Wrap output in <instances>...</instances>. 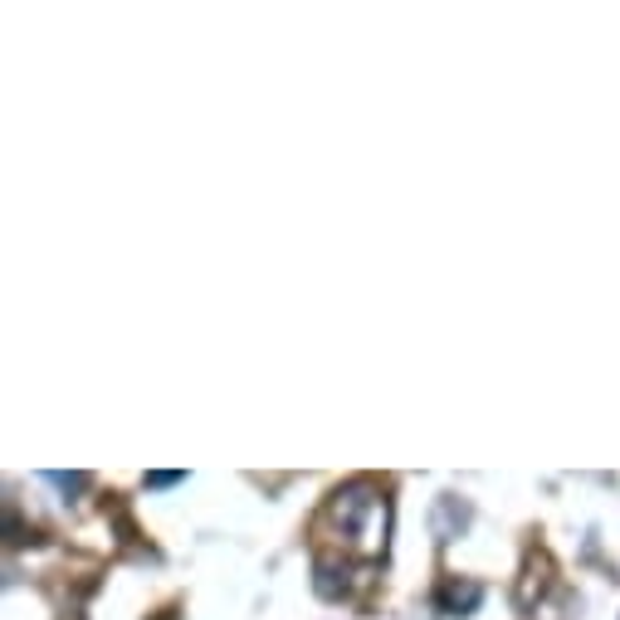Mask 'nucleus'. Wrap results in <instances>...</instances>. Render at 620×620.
I'll return each instance as SVG.
<instances>
[{
    "instance_id": "1",
    "label": "nucleus",
    "mask_w": 620,
    "mask_h": 620,
    "mask_svg": "<svg viewBox=\"0 0 620 620\" xmlns=\"http://www.w3.org/2000/svg\"><path fill=\"white\" fill-rule=\"evenodd\" d=\"M439 606H445V611H475L479 606V586H445V596H439Z\"/></svg>"
}]
</instances>
